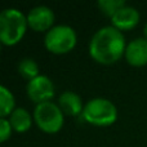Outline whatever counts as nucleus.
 Masks as SVG:
<instances>
[{
	"mask_svg": "<svg viewBox=\"0 0 147 147\" xmlns=\"http://www.w3.org/2000/svg\"><path fill=\"white\" fill-rule=\"evenodd\" d=\"M125 36L114 26H103L89 41V56L99 65H114L125 54Z\"/></svg>",
	"mask_w": 147,
	"mask_h": 147,
	"instance_id": "obj_1",
	"label": "nucleus"
},
{
	"mask_svg": "<svg viewBox=\"0 0 147 147\" xmlns=\"http://www.w3.org/2000/svg\"><path fill=\"white\" fill-rule=\"evenodd\" d=\"M27 17L17 8H7L0 13V41L5 47H14L27 31Z\"/></svg>",
	"mask_w": 147,
	"mask_h": 147,
	"instance_id": "obj_2",
	"label": "nucleus"
},
{
	"mask_svg": "<svg viewBox=\"0 0 147 147\" xmlns=\"http://www.w3.org/2000/svg\"><path fill=\"white\" fill-rule=\"evenodd\" d=\"M81 117L94 127H110L117 120V109L112 101L97 97L84 103Z\"/></svg>",
	"mask_w": 147,
	"mask_h": 147,
	"instance_id": "obj_3",
	"label": "nucleus"
},
{
	"mask_svg": "<svg viewBox=\"0 0 147 147\" xmlns=\"http://www.w3.org/2000/svg\"><path fill=\"white\" fill-rule=\"evenodd\" d=\"M32 116L36 127L48 134L58 133L65 123V114L59 109L58 103H53L52 101L36 105Z\"/></svg>",
	"mask_w": 147,
	"mask_h": 147,
	"instance_id": "obj_4",
	"label": "nucleus"
},
{
	"mask_svg": "<svg viewBox=\"0 0 147 147\" xmlns=\"http://www.w3.org/2000/svg\"><path fill=\"white\" fill-rule=\"evenodd\" d=\"M78 35L69 25L53 26L44 36V47L53 54H67L75 48Z\"/></svg>",
	"mask_w": 147,
	"mask_h": 147,
	"instance_id": "obj_5",
	"label": "nucleus"
},
{
	"mask_svg": "<svg viewBox=\"0 0 147 147\" xmlns=\"http://www.w3.org/2000/svg\"><path fill=\"white\" fill-rule=\"evenodd\" d=\"M26 93L34 103H44L52 101L54 97V84L47 75H39L38 78L27 81Z\"/></svg>",
	"mask_w": 147,
	"mask_h": 147,
	"instance_id": "obj_6",
	"label": "nucleus"
},
{
	"mask_svg": "<svg viewBox=\"0 0 147 147\" xmlns=\"http://www.w3.org/2000/svg\"><path fill=\"white\" fill-rule=\"evenodd\" d=\"M28 27L35 32H48L54 26V12L47 5H38L26 14Z\"/></svg>",
	"mask_w": 147,
	"mask_h": 147,
	"instance_id": "obj_7",
	"label": "nucleus"
},
{
	"mask_svg": "<svg viewBox=\"0 0 147 147\" xmlns=\"http://www.w3.org/2000/svg\"><path fill=\"white\" fill-rule=\"evenodd\" d=\"M125 61L133 67H143L147 65V39L136 38L127 44Z\"/></svg>",
	"mask_w": 147,
	"mask_h": 147,
	"instance_id": "obj_8",
	"label": "nucleus"
},
{
	"mask_svg": "<svg viewBox=\"0 0 147 147\" xmlns=\"http://www.w3.org/2000/svg\"><path fill=\"white\" fill-rule=\"evenodd\" d=\"M141 14L134 7L125 4L111 18V26L119 31H130L140 23Z\"/></svg>",
	"mask_w": 147,
	"mask_h": 147,
	"instance_id": "obj_9",
	"label": "nucleus"
},
{
	"mask_svg": "<svg viewBox=\"0 0 147 147\" xmlns=\"http://www.w3.org/2000/svg\"><path fill=\"white\" fill-rule=\"evenodd\" d=\"M58 106L67 116H79L83 114L84 105L83 99L78 93L66 90L58 97Z\"/></svg>",
	"mask_w": 147,
	"mask_h": 147,
	"instance_id": "obj_10",
	"label": "nucleus"
},
{
	"mask_svg": "<svg viewBox=\"0 0 147 147\" xmlns=\"http://www.w3.org/2000/svg\"><path fill=\"white\" fill-rule=\"evenodd\" d=\"M13 130L17 133H26L31 128L34 121V116L23 107H17L8 117Z\"/></svg>",
	"mask_w": 147,
	"mask_h": 147,
	"instance_id": "obj_11",
	"label": "nucleus"
},
{
	"mask_svg": "<svg viewBox=\"0 0 147 147\" xmlns=\"http://www.w3.org/2000/svg\"><path fill=\"white\" fill-rule=\"evenodd\" d=\"M16 109H17L16 98L13 93L5 85H1L0 86V117L8 119Z\"/></svg>",
	"mask_w": 147,
	"mask_h": 147,
	"instance_id": "obj_12",
	"label": "nucleus"
},
{
	"mask_svg": "<svg viewBox=\"0 0 147 147\" xmlns=\"http://www.w3.org/2000/svg\"><path fill=\"white\" fill-rule=\"evenodd\" d=\"M17 69H18L20 75L22 76L23 79H26L27 81L32 80V79L38 78V76L40 75V69H39V65L36 63L35 59L28 58V57L21 59L20 63H18Z\"/></svg>",
	"mask_w": 147,
	"mask_h": 147,
	"instance_id": "obj_13",
	"label": "nucleus"
},
{
	"mask_svg": "<svg viewBox=\"0 0 147 147\" xmlns=\"http://www.w3.org/2000/svg\"><path fill=\"white\" fill-rule=\"evenodd\" d=\"M97 5H98V9L101 10L105 16L112 18L114 14L120 8L125 5V1L124 0H99V1L97 3Z\"/></svg>",
	"mask_w": 147,
	"mask_h": 147,
	"instance_id": "obj_14",
	"label": "nucleus"
},
{
	"mask_svg": "<svg viewBox=\"0 0 147 147\" xmlns=\"http://www.w3.org/2000/svg\"><path fill=\"white\" fill-rule=\"evenodd\" d=\"M13 128L10 125L9 119H5V117H0V141L5 142L7 140H9L10 136H12Z\"/></svg>",
	"mask_w": 147,
	"mask_h": 147,
	"instance_id": "obj_15",
	"label": "nucleus"
},
{
	"mask_svg": "<svg viewBox=\"0 0 147 147\" xmlns=\"http://www.w3.org/2000/svg\"><path fill=\"white\" fill-rule=\"evenodd\" d=\"M143 38L147 39V23L145 25V27H143Z\"/></svg>",
	"mask_w": 147,
	"mask_h": 147,
	"instance_id": "obj_16",
	"label": "nucleus"
}]
</instances>
